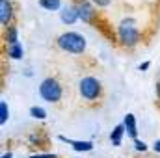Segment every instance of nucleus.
<instances>
[{
  "label": "nucleus",
  "instance_id": "nucleus-2",
  "mask_svg": "<svg viewBox=\"0 0 160 158\" xmlns=\"http://www.w3.org/2000/svg\"><path fill=\"white\" fill-rule=\"evenodd\" d=\"M118 37L125 47H134L140 43V30L134 19H125L118 26Z\"/></svg>",
  "mask_w": 160,
  "mask_h": 158
},
{
  "label": "nucleus",
  "instance_id": "nucleus-7",
  "mask_svg": "<svg viewBox=\"0 0 160 158\" xmlns=\"http://www.w3.org/2000/svg\"><path fill=\"white\" fill-rule=\"evenodd\" d=\"M11 15H13L11 2L9 0H0V22H2V26H8L9 24Z\"/></svg>",
  "mask_w": 160,
  "mask_h": 158
},
{
  "label": "nucleus",
  "instance_id": "nucleus-8",
  "mask_svg": "<svg viewBox=\"0 0 160 158\" xmlns=\"http://www.w3.org/2000/svg\"><path fill=\"white\" fill-rule=\"evenodd\" d=\"M123 125H125V130H127V134H128L132 140H136V136H138V128H136V117H134L132 114H127V116H125V121H123Z\"/></svg>",
  "mask_w": 160,
  "mask_h": 158
},
{
  "label": "nucleus",
  "instance_id": "nucleus-15",
  "mask_svg": "<svg viewBox=\"0 0 160 158\" xmlns=\"http://www.w3.org/2000/svg\"><path fill=\"white\" fill-rule=\"evenodd\" d=\"M30 114H32V117H36V119L47 117V112H45L43 108H39V106H32V108H30Z\"/></svg>",
  "mask_w": 160,
  "mask_h": 158
},
{
  "label": "nucleus",
  "instance_id": "nucleus-12",
  "mask_svg": "<svg viewBox=\"0 0 160 158\" xmlns=\"http://www.w3.org/2000/svg\"><path fill=\"white\" fill-rule=\"evenodd\" d=\"M22 52H24V50H22V47H21L19 43H17V45H11V47L8 48V56L13 58V60H21V58H22Z\"/></svg>",
  "mask_w": 160,
  "mask_h": 158
},
{
  "label": "nucleus",
  "instance_id": "nucleus-11",
  "mask_svg": "<svg viewBox=\"0 0 160 158\" xmlns=\"http://www.w3.org/2000/svg\"><path fill=\"white\" fill-rule=\"evenodd\" d=\"M17 34H19L17 26H9V28H8V32H6V41L9 43V47L19 43V37H17Z\"/></svg>",
  "mask_w": 160,
  "mask_h": 158
},
{
  "label": "nucleus",
  "instance_id": "nucleus-10",
  "mask_svg": "<svg viewBox=\"0 0 160 158\" xmlns=\"http://www.w3.org/2000/svg\"><path fill=\"white\" fill-rule=\"evenodd\" d=\"M125 132H127V130H125V125H118V126L112 130L110 140H112V143H114L116 147H119V145H121V136H123Z\"/></svg>",
  "mask_w": 160,
  "mask_h": 158
},
{
  "label": "nucleus",
  "instance_id": "nucleus-14",
  "mask_svg": "<svg viewBox=\"0 0 160 158\" xmlns=\"http://www.w3.org/2000/svg\"><path fill=\"white\" fill-rule=\"evenodd\" d=\"M9 117V110H8V102L0 101V125H4Z\"/></svg>",
  "mask_w": 160,
  "mask_h": 158
},
{
  "label": "nucleus",
  "instance_id": "nucleus-6",
  "mask_svg": "<svg viewBox=\"0 0 160 158\" xmlns=\"http://www.w3.org/2000/svg\"><path fill=\"white\" fill-rule=\"evenodd\" d=\"M77 6H78L80 19H82L84 22H91L97 11L93 9V6L89 4V0H77Z\"/></svg>",
  "mask_w": 160,
  "mask_h": 158
},
{
  "label": "nucleus",
  "instance_id": "nucleus-17",
  "mask_svg": "<svg viewBox=\"0 0 160 158\" xmlns=\"http://www.w3.org/2000/svg\"><path fill=\"white\" fill-rule=\"evenodd\" d=\"M30 158H58L56 155H32Z\"/></svg>",
  "mask_w": 160,
  "mask_h": 158
},
{
  "label": "nucleus",
  "instance_id": "nucleus-1",
  "mask_svg": "<svg viewBox=\"0 0 160 158\" xmlns=\"http://www.w3.org/2000/svg\"><path fill=\"white\" fill-rule=\"evenodd\" d=\"M58 47L71 54H82L86 50V37L77 32H65L58 37Z\"/></svg>",
  "mask_w": 160,
  "mask_h": 158
},
{
  "label": "nucleus",
  "instance_id": "nucleus-3",
  "mask_svg": "<svg viewBox=\"0 0 160 158\" xmlns=\"http://www.w3.org/2000/svg\"><path fill=\"white\" fill-rule=\"evenodd\" d=\"M62 84L56 78H45L39 86V95L47 101V102H58L62 99Z\"/></svg>",
  "mask_w": 160,
  "mask_h": 158
},
{
  "label": "nucleus",
  "instance_id": "nucleus-21",
  "mask_svg": "<svg viewBox=\"0 0 160 158\" xmlns=\"http://www.w3.org/2000/svg\"><path fill=\"white\" fill-rule=\"evenodd\" d=\"M2 158H13V155L11 153H6V155H2Z\"/></svg>",
  "mask_w": 160,
  "mask_h": 158
},
{
  "label": "nucleus",
  "instance_id": "nucleus-19",
  "mask_svg": "<svg viewBox=\"0 0 160 158\" xmlns=\"http://www.w3.org/2000/svg\"><path fill=\"white\" fill-rule=\"evenodd\" d=\"M149 65H151L149 62H143V63L140 65V71H145V69H149Z\"/></svg>",
  "mask_w": 160,
  "mask_h": 158
},
{
  "label": "nucleus",
  "instance_id": "nucleus-9",
  "mask_svg": "<svg viewBox=\"0 0 160 158\" xmlns=\"http://www.w3.org/2000/svg\"><path fill=\"white\" fill-rule=\"evenodd\" d=\"M60 140L71 143L75 151H91V149H93V143H91V141H75V140H69V138H65V136H60Z\"/></svg>",
  "mask_w": 160,
  "mask_h": 158
},
{
  "label": "nucleus",
  "instance_id": "nucleus-20",
  "mask_svg": "<svg viewBox=\"0 0 160 158\" xmlns=\"http://www.w3.org/2000/svg\"><path fill=\"white\" fill-rule=\"evenodd\" d=\"M153 147H155V151H157V153H160V140H157V141L153 143Z\"/></svg>",
  "mask_w": 160,
  "mask_h": 158
},
{
  "label": "nucleus",
  "instance_id": "nucleus-18",
  "mask_svg": "<svg viewBox=\"0 0 160 158\" xmlns=\"http://www.w3.org/2000/svg\"><path fill=\"white\" fill-rule=\"evenodd\" d=\"M93 4H95V6H108L110 0H93Z\"/></svg>",
  "mask_w": 160,
  "mask_h": 158
},
{
  "label": "nucleus",
  "instance_id": "nucleus-5",
  "mask_svg": "<svg viewBox=\"0 0 160 158\" xmlns=\"http://www.w3.org/2000/svg\"><path fill=\"white\" fill-rule=\"evenodd\" d=\"M60 19H62V22H65V24H73V22H77V19H80L77 2L71 4V6H65V7L60 11Z\"/></svg>",
  "mask_w": 160,
  "mask_h": 158
},
{
  "label": "nucleus",
  "instance_id": "nucleus-4",
  "mask_svg": "<svg viewBox=\"0 0 160 158\" xmlns=\"http://www.w3.org/2000/svg\"><path fill=\"white\" fill-rule=\"evenodd\" d=\"M78 91L86 101H95V99L101 97L102 86H101V82L95 77H84L78 84Z\"/></svg>",
  "mask_w": 160,
  "mask_h": 158
},
{
  "label": "nucleus",
  "instance_id": "nucleus-13",
  "mask_svg": "<svg viewBox=\"0 0 160 158\" xmlns=\"http://www.w3.org/2000/svg\"><path fill=\"white\" fill-rule=\"evenodd\" d=\"M39 6L48 9V11H54V9H58L62 6V0H39Z\"/></svg>",
  "mask_w": 160,
  "mask_h": 158
},
{
  "label": "nucleus",
  "instance_id": "nucleus-16",
  "mask_svg": "<svg viewBox=\"0 0 160 158\" xmlns=\"http://www.w3.org/2000/svg\"><path fill=\"white\" fill-rule=\"evenodd\" d=\"M134 147H136V151H145L147 149V145L143 141H140V140H134Z\"/></svg>",
  "mask_w": 160,
  "mask_h": 158
}]
</instances>
